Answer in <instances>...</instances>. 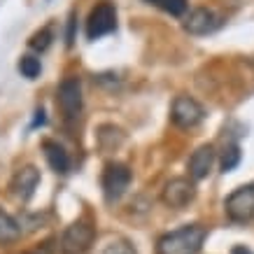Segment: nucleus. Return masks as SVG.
Here are the masks:
<instances>
[{
    "instance_id": "nucleus-15",
    "label": "nucleus",
    "mask_w": 254,
    "mask_h": 254,
    "mask_svg": "<svg viewBox=\"0 0 254 254\" xmlns=\"http://www.w3.org/2000/svg\"><path fill=\"white\" fill-rule=\"evenodd\" d=\"M145 2L154 5V7H159L161 12H166V14H170V16H182L187 9H189V2H187V0H145Z\"/></svg>"
},
{
    "instance_id": "nucleus-17",
    "label": "nucleus",
    "mask_w": 254,
    "mask_h": 254,
    "mask_svg": "<svg viewBox=\"0 0 254 254\" xmlns=\"http://www.w3.org/2000/svg\"><path fill=\"white\" fill-rule=\"evenodd\" d=\"M19 72H21L26 79H35L42 72V63H40L38 56L33 54H23L19 59Z\"/></svg>"
},
{
    "instance_id": "nucleus-20",
    "label": "nucleus",
    "mask_w": 254,
    "mask_h": 254,
    "mask_svg": "<svg viewBox=\"0 0 254 254\" xmlns=\"http://www.w3.org/2000/svg\"><path fill=\"white\" fill-rule=\"evenodd\" d=\"M75 28H77V14H75V9H72L68 16V33H65V45L68 47L75 45Z\"/></svg>"
},
{
    "instance_id": "nucleus-3",
    "label": "nucleus",
    "mask_w": 254,
    "mask_h": 254,
    "mask_svg": "<svg viewBox=\"0 0 254 254\" xmlns=\"http://www.w3.org/2000/svg\"><path fill=\"white\" fill-rule=\"evenodd\" d=\"M133 180V173L126 163H119V161H110L103 170V177H100V185H103V196L108 203H117L122 198L128 185Z\"/></svg>"
},
{
    "instance_id": "nucleus-12",
    "label": "nucleus",
    "mask_w": 254,
    "mask_h": 254,
    "mask_svg": "<svg viewBox=\"0 0 254 254\" xmlns=\"http://www.w3.org/2000/svg\"><path fill=\"white\" fill-rule=\"evenodd\" d=\"M42 152H45V159L49 163V168L59 173V175H65L70 170V154L65 152V147L56 140L45 138L42 140Z\"/></svg>"
},
{
    "instance_id": "nucleus-16",
    "label": "nucleus",
    "mask_w": 254,
    "mask_h": 254,
    "mask_svg": "<svg viewBox=\"0 0 254 254\" xmlns=\"http://www.w3.org/2000/svg\"><path fill=\"white\" fill-rule=\"evenodd\" d=\"M52 40H54V33H52V26H45V28H40V31H35L31 35V40H28V47H31L33 52H47L49 49V45H52Z\"/></svg>"
},
{
    "instance_id": "nucleus-21",
    "label": "nucleus",
    "mask_w": 254,
    "mask_h": 254,
    "mask_svg": "<svg viewBox=\"0 0 254 254\" xmlns=\"http://www.w3.org/2000/svg\"><path fill=\"white\" fill-rule=\"evenodd\" d=\"M45 124H47L45 110L38 108V110H35V117H33V122H31V131H35V128H40V126H45Z\"/></svg>"
},
{
    "instance_id": "nucleus-6",
    "label": "nucleus",
    "mask_w": 254,
    "mask_h": 254,
    "mask_svg": "<svg viewBox=\"0 0 254 254\" xmlns=\"http://www.w3.org/2000/svg\"><path fill=\"white\" fill-rule=\"evenodd\" d=\"M96 231L89 222H75L61 236V252L63 254H84L93 245Z\"/></svg>"
},
{
    "instance_id": "nucleus-2",
    "label": "nucleus",
    "mask_w": 254,
    "mask_h": 254,
    "mask_svg": "<svg viewBox=\"0 0 254 254\" xmlns=\"http://www.w3.org/2000/svg\"><path fill=\"white\" fill-rule=\"evenodd\" d=\"M117 31V7L115 2L110 0H100L91 7L89 16H86V40H96L105 38L110 33Z\"/></svg>"
},
{
    "instance_id": "nucleus-22",
    "label": "nucleus",
    "mask_w": 254,
    "mask_h": 254,
    "mask_svg": "<svg viewBox=\"0 0 254 254\" xmlns=\"http://www.w3.org/2000/svg\"><path fill=\"white\" fill-rule=\"evenodd\" d=\"M231 254H254V252L250 250V247H245V245H236L231 250Z\"/></svg>"
},
{
    "instance_id": "nucleus-4",
    "label": "nucleus",
    "mask_w": 254,
    "mask_h": 254,
    "mask_svg": "<svg viewBox=\"0 0 254 254\" xmlns=\"http://www.w3.org/2000/svg\"><path fill=\"white\" fill-rule=\"evenodd\" d=\"M56 105L61 108L63 117L68 122H75L82 115V108H84V98H82V82L79 77H65L59 84V91H56Z\"/></svg>"
},
{
    "instance_id": "nucleus-1",
    "label": "nucleus",
    "mask_w": 254,
    "mask_h": 254,
    "mask_svg": "<svg viewBox=\"0 0 254 254\" xmlns=\"http://www.w3.org/2000/svg\"><path fill=\"white\" fill-rule=\"evenodd\" d=\"M208 238V229L200 224H189L177 231H170L159 238L156 252L159 254H198Z\"/></svg>"
},
{
    "instance_id": "nucleus-10",
    "label": "nucleus",
    "mask_w": 254,
    "mask_h": 254,
    "mask_svg": "<svg viewBox=\"0 0 254 254\" xmlns=\"http://www.w3.org/2000/svg\"><path fill=\"white\" fill-rule=\"evenodd\" d=\"M38 185H40V170L35 166H23V168H19L14 173L12 182H9V189H12L16 198L26 203V200L33 198Z\"/></svg>"
},
{
    "instance_id": "nucleus-14",
    "label": "nucleus",
    "mask_w": 254,
    "mask_h": 254,
    "mask_svg": "<svg viewBox=\"0 0 254 254\" xmlns=\"http://www.w3.org/2000/svg\"><path fill=\"white\" fill-rule=\"evenodd\" d=\"M19 238H21V226H19V222L0 208V245L16 243Z\"/></svg>"
},
{
    "instance_id": "nucleus-5",
    "label": "nucleus",
    "mask_w": 254,
    "mask_h": 254,
    "mask_svg": "<svg viewBox=\"0 0 254 254\" xmlns=\"http://www.w3.org/2000/svg\"><path fill=\"white\" fill-rule=\"evenodd\" d=\"M224 208H226V215L231 217L233 222L254 219V182L238 187L233 193H229L224 200Z\"/></svg>"
},
{
    "instance_id": "nucleus-19",
    "label": "nucleus",
    "mask_w": 254,
    "mask_h": 254,
    "mask_svg": "<svg viewBox=\"0 0 254 254\" xmlns=\"http://www.w3.org/2000/svg\"><path fill=\"white\" fill-rule=\"evenodd\" d=\"M103 254H138V252H135L133 245L126 243V240H112V243L103 250Z\"/></svg>"
},
{
    "instance_id": "nucleus-13",
    "label": "nucleus",
    "mask_w": 254,
    "mask_h": 254,
    "mask_svg": "<svg viewBox=\"0 0 254 254\" xmlns=\"http://www.w3.org/2000/svg\"><path fill=\"white\" fill-rule=\"evenodd\" d=\"M96 140H98V147L103 152H115L124 142V131L115 124H103L96 131Z\"/></svg>"
},
{
    "instance_id": "nucleus-9",
    "label": "nucleus",
    "mask_w": 254,
    "mask_h": 254,
    "mask_svg": "<svg viewBox=\"0 0 254 254\" xmlns=\"http://www.w3.org/2000/svg\"><path fill=\"white\" fill-rule=\"evenodd\" d=\"M222 23H224V19L217 14L215 9L196 7L189 12V16H187L185 31L191 33V35H210V33H215Z\"/></svg>"
},
{
    "instance_id": "nucleus-11",
    "label": "nucleus",
    "mask_w": 254,
    "mask_h": 254,
    "mask_svg": "<svg viewBox=\"0 0 254 254\" xmlns=\"http://www.w3.org/2000/svg\"><path fill=\"white\" fill-rule=\"evenodd\" d=\"M215 147L212 145H200L196 152L189 159V175H191L193 182L198 180H205L210 175V170L215 166Z\"/></svg>"
},
{
    "instance_id": "nucleus-18",
    "label": "nucleus",
    "mask_w": 254,
    "mask_h": 254,
    "mask_svg": "<svg viewBox=\"0 0 254 254\" xmlns=\"http://www.w3.org/2000/svg\"><path fill=\"white\" fill-rule=\"evenodd\" d=\"M243 159V152H240L238 145H226L222 152V159H219V166H222V173H231L236 166Z\"/></svg>"
},
{
    "instance_id": "nucleus-8",
    "label": "nucleus",
    "mask_w": 254,
    "mask_h": 254,
    "mask_svg": "<svg viewBox=\"0 0 254 254\" xmlns=\"http://www.w3.org/2000/svg\"><path fill=\"white\" fill-rule=\"evenodd\" d=\"M161 198L168 208L180 210L196 198V185H193V180H187V177H173L163 187Z\"/></svg>"
},
{
    "instance_id": "nucleus-7",
    "label": "nucleus",
    "mask_w": 254,
    "mask_h": 254,
    "mask_svg": "<svg viewBox=\"0 0 254 254\" xmlns=\"http://www.w3.org/2000/svg\"><path fill=\"white\" fill-rule=\"evenodd\" d=\"M170 119L180 128H193L205 119V110L191 96H177L173 100V108H170Z\"/></svg>"
}]
</instances>
